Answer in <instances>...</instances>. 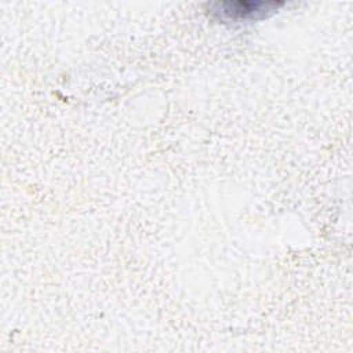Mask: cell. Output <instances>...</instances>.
Listing matches in <instances>:
<instances>
[{
  "mask_svg": "<svg viewBox=\"0 0 353 353\" xmlns=\"http://www.w3.org/2000/svg\"><path fill=\"white\" fill-rule=\"evenodd\" d=\"M283 1H248V0H226L207 4L211 18L229 25H240L266 19L283 7Z\"/></svg>",
  "mask_w": 353,
  "mask_h": 353,
  "instance_id": "6da1fadb",
  "label": "cell"
}]
</instances>
